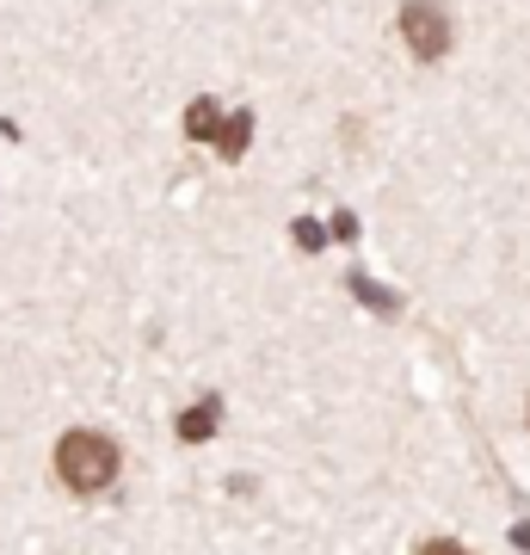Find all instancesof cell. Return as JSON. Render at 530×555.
Instances as JSON below:
<instances>
[{"instance_id": "obj_5", "label": "cell", "mask_w": 530, "mask_h": 555, "mask_svg": "<svg viewBox=\"0 0 530 555\" xmlns=\"http://www.w3.org/2000/svg\"><path fill=\"white\" fill-rule=\"evenodd\" d=\"M419 555H469V550H463V543H451V537H438V543H426Z\"/></svg>"}, {"instance_id": "obj_1", "label": "cell", "mask_w": 530, "mask_h": 555, "mask_svg": "<svg viewBox=\"0 0 530 555\" xmlns=\"http://www.w3.org/2000/svg\"><path fill=\"white\" fill-rule=\"evenodd\" d=\"M56 476L75 488V494H99V488H112L118 476V444L105 433H68L56 444Z\"/></svg>"}, {"instance_id": "obj_4", "label": "cell", "mask_w": 530, "mask_h": 555, "mask_svg": "<svg viewBox=\"0 0 530 555\" xmlns=\"http://www.w3.org/2000/svg\"><path fill=\"white\" fill-rule=\"evenodd\" d=\"M210 414H217V408H197V414H185V420H179V433H185V438H204V433H210Z\"/></svg>"}, {"instance_id": "obj_2", "label": "cell", "mask_w": 530, "mask_h": 555, "mask_svg": "<svg viewBox=\"0 0 530 555\" xmlns=\"http://www.w3.org/2000/svg\"><path fill=\"white\" fill-rule=\"evenodd\" d=\"M401 31H408V50L419 62H432L444 43H451V25H444V13L438 7H426V0H413L408 13H401Z\"/></svg>"}, {"instance_id": "obj_3", "label": "cell", "mask_w": 530, "mask_h": 555, "mask_svg": "<svg viewBox=\"0 0 530 555\" xmlns=\"http://www.w3.org/2000/svg\"><path fill=\"white\" fill-rule=\"evenodd\" d=\"M185 124H192V137H217V105L197 100L192 112H185Z\"/></svg>"}]
</instances>
